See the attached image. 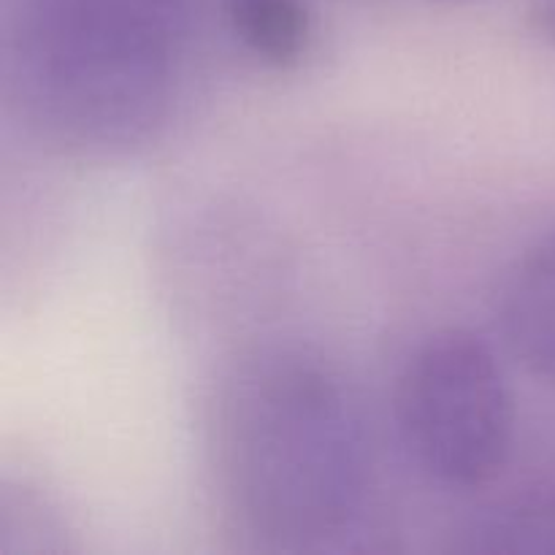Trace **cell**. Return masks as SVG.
Instances as JSON below:
<instances>
[{
    "instance_id": "6da1fadb",
    "label": "cell",
    "mask_w": 555,
    "mask_h": 555,
    "mask_svg": "<svg viewBox=\"0 0 555 555\" xmlns=\"http://www.w3.org/2000/svg\"><path fill=\"white\" fill-rule=\"evenodd\" d=\"M220 455L233 509L274 551H331L358 524L366 434L350 390L312 358L280 352L233 379Z\"/></svg>"
},
{
    "instance_id": "7a4b0ae2",
    "label": "cell",
    "mask_w": 555,
    "mask_h": 555,
    "mask_svg": "<svg viewBox=\"0 0 555 555\" xmlns=\"http://www.w3.org/2000/svg\"><path fill=\"white\" fill-rule=\"evenodd\" d=\"M182 0H30L16 25L22 106L79 150L128 146L163 117Z\"/></svg>"
},
{
    "instance_id": "3957f363",
    "label": "cell",
    "mask_w": 555,
    "mask_h": 555,
    "mask_svg": "<svg viewBox=\"0 0 555 555\" xmlns=\"http://www.w3.org/2000/svg\"><path fill=\"white\" fill-rule=\"evenodd\" d=\"M396 423L428 477L459 491L491 486L515 439V401L491 347L466 328L426 336L396 383Z\"/></svg>"
},
{
    "instance_id": "277c9868",
    "label": "cell",
    "mask_w": 555,
    "mask_h": 555,
    "mask_svg": "<svg viewBox=\"0 0 555 555\" xmlns=\"http://www.w3.org/2000/svg\"><path fill=\"white\" fill-rule=\"evenodd\" d=\"M499 325L526 372L555 388V233L537 242L507 274Z\"/></svg>"
},
{
    "instance_id": "5b68a950",
    "label": "cell",
    "mask_w": 555,
    "mask_h": 555,
    "mask_svg": "<svg viewBox=\"0 0 555 555\" xmlns=\"http://www.w3.org/2000/svg\"><path fill=\"white\" fill-rule=\"evenodd\" d=\"M472 555H555V488H534L482 509L453 542Z\"/></svg>"
},
{
    "instance_id": "8992f818",
    "label": "cell",
    "mask_w": 555,
    "mask_h": 555,
    "mask_svg": "<svg viewBox=\"0 0 555 555\" xmlns=\"http://www.w3.org/2000/svg\"><path fill=\"white\" fill-rule=\"evenodd\" d=\"M233 36L271 68H296L312 47L307 0H222Z\"/></svg>"
},
{
    "instance_id": "52a82bcc",
    "label": "cell",
    "mask_w": 555,
    "mask_h": 555,
    "mask_svg": "<svg viewBox=\"0 0 555 555\" xmlns=\"http://www.w3.org/2000/svg\"><path fill=\"white\" fill-rule=\"evenodd\" d=\"M531 27L542 41L555 47V0H545L531 11Z\"/></svg>"
}]
</instances>
